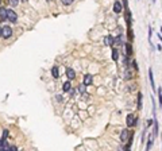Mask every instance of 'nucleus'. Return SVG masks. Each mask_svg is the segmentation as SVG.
Instances as JSON below:
<instances>
[{
	"mask_svg": "<svg viewBox=\"0 0 162 151\" xmlns=\"http://www.w3.org/2000/svg\"><path fill=\"white\" fill-rule=\"evenodd\" d=\"M62 2V4H65V6H69V4H72L74 0H61Z\"/></svg>",
	"mask_w": 162,
	"mask_h": 151,
	"instance_id": "nucleus-20",
	"label": "nucleus"
},
{
	"mask_svg": "<svg viewBox=\"0 0 162 151\" xmlns=\"http://www.w3.org/2000/svg\"><path fill=\"white\" fill-rule=\"evenodd\" d=\"M118 58H119V51H118L116 49H113V50H112V59L116 61Z\"/></svg>",
	"mask_w": 162,
	"mask_h": 151,
	"instance_id": "nucleus-15",
	"label": "nucleus"
},
{
	"mask_svg": "<svg viewBox=\"0 0 162 151\" xmlns=\"http://www.w3.org/2000/svg\"><path fill=\"white\" fill-rule=\"evenodd\" d=\"M132 68H134V69H138V64H136V61H132Z\"/></svg>",
	"mask_w": 162,
	"mask_h": 151,
	"instance_id": "nucleus-25",
	"label": "nucleus"
},
{
	"mask_svg": "<svg viewBox=\"0 0 162 151\" xmlns=\"http://www.w3.org/2000/svg\"><path fill=\"white\" fill-rule=\"evenodd\" d=\"M0 36H2V27H0Z\"/></svg>",
	"mask_w": 162,
	"mask_h": 151,
	"instance_id": "nucleus-28",
	"label": "nucleus"
},
{
	"mask_svg": "<svg viewBox=\"0 0 162 151\" xmlns=\"http://www.w3.org/2000/svg\"><path fill=\"white\" fill-rule=\"evenodd\" d=\"M7 136H8V131H7V130H4V131H3V140H6Z\"/></svg>",
	"mask_w": 162,
	"mask_h": 151,
	"instance_id": "nucleus-22",
	"label": "nucleus"
},
{
	"mask_svg": "<svg viewBox=\"0 0 162 151\" xmlns=\"http://www.w3.org/2000/svg\"><path fill=\"white\" fill-rule=\"evenodd\" d=\"M153 2H157V0H153Z\"/></svg>",
	"mask_w": 162,
	"mask_h": 151,
	"instance_id": "nucleus-32",
	"label": "nucleus"
},
{
	"mask_svg": "<svg viewBox=\"0 0 162 151\" xmlns=\"http://www.w3.org/2000/svg\"><path fill=\"white\" fill-rule=\"evenodd\" d=\"M78 92H80V93H84V92H85V88H84V85H83V86H81V85L78 86Z\"/></svg>",
	"mask_w": 162,
	"mask_h": 151,
	"instance_id": "nucleus-24",
	"label": "nucleus"
},
{
	"mask_svg": "<svg viewBox=\"0 0 162 151\" xmlns=\"http://www.w3.org/2000/svg\"><path fill=\"white\" fill-rule=\"evenodd\" d=\"M66 76H68V78H69V81H70V80H73L74 77H76V72H74V70L73 69H68V70H66Z\"/></svg>",
	"mask_w": 162,
	"mask_h": 151,
	"instance_id": "nucleus-6",
	"label": "nucleus"
},
{
	"mask_svg": "<svg viewBox=\"0 0 162 151\" xmlns=\"http://www.w3.org/2000/svg\"><path fill=\"white\" fill-rule=\"evenodd\" d=\"M47 2H51V0H47Z\"/></svg>",
	"mask_w": 162,
	"mask_h": 151,
	"instance_id": "nucleus-31",
	"label": "nucleus"
},
{
	"mask_svg": "<svg viewBox=\"0 0 162 151\" xmlns=\"http://www.w3.org/2000/svg\"><path fill=\"white\" fill-rule=\"evenodd\" d=\"M7 2L11 4L12 7H15V6H18V4H19V0H7Z\"/></svg>",
	"mask_w": 162,
	"mask_h": 151,
	"instance_id": "nucleus-18",
	"label": "nucleus"
},
{
	"mask_svg": "<svg viewBox=\"0 0 162 151\" xmlns=\"http://www.w3.org/2000/svg\"><path fill=\"white\" fill-rule=\"evenodd\" d=\"M51 74H53V77H54V78H58V77H60L58 66H53V69H51Z\"/></svg>",
	"mask_w": 162,
	"mask_h": 151,
	"instance_id": "nucleus-7",
	"label": "nucleus"
},
{
	"mask_svg": "<svg viewBox=\"0 0 162 151\" xmlns=\"http://www.w3.org/2000/svg\"><path fill=\"white\" fill-rule=\"evenodd\" d=\"M151 146H153V136H149V140H147V147H146V151H150Z\"/></svg>",
	"mask_w": 162,
	"mask_h": 151,
	"instance_id": "nucleus-14",
	"label": "nucleus"
},
{
	"mask_svg": "<svg viewBox=\"0 0 162 151\" xmlns=\"http://www.w3.org/2000/svg\"><path fill=\"white\" fill-rule=\"evenodd\" d=\"M90 84H92V76L87 74L84 77V85H90Z\"/></svg>",
	"mask_w": 162,
	"mask_h": 151,
	"instance_id": "nucleus-10",
	"label": "nucleus"
},
{
	"mask_svg": "<svg viewBox=\"0 0 162 151\" xmlns=\"http://www.w3.org/2000/svg\"><path fill=\"white\" fill-rule=\"evenodd\" d=\"M112 42H113V39H112L111 36H107V38H106V45H107V46H111Z\"/></svg>",
	"mask_w": 162,
	"mask_h": 151,
	"instance_id": "nucleus-17",
	"label": "nucleus"
},
{
	"mask_svg": "<svg viewBox=\"0 0 162 151\" xmlns=\"http://www.w3.org/2000/svg\"><path fill=\"white\" fill-rule=\"evenodd\" d=\"M127 138H128V130H123L122 134H120V140L122 142H126Z\"/></svg>",
	"mask_w": 162,
	"mask_h": 151,
	"instance_id": "nucleus-9",
	"label": "nucleus"
},
{
	"mask_svg": "<svg viewBox=\"0 0 162 151\" xmlns=\"http://www.w3.org/2000/svg\"><path fill=\"white\" fill-rule=\"evenodd\" d=\"M126 50H127V57H131V55H132V47H131V43H126Z\"/></svg>",
	"mask_w": 162,
	"mask_h": 151,
	"instance_id": "nucleus-12",
	"label": "nucleus"
},
{
	"mask_svg": "<svg viewBox=\"0 0 162 151\" xmlns=\"http://www.w3.org/2000/svg\"><path fill=\"white\" fill-rule=\"evenodd\" d=\"M22 2H27V0H22Z\"/></svg>",
	"mask_w": 162,
	"mask_h": 151,
	"instance_id": "nucleus-30",
	"label": "nucleus"
},
{
	"mask_svg": "<svg viewBox=\"0 0 162 151\" xmlns=\"http://www.w3.org/2000/svg\"><path fill=\"white\" fill-rule=\"evenodd\" d=\"M62 88H64V91H65V92H69L70 89H72V84H70V81H66V82H64Z\"/></svg>",
	"mask_w": 162,
	"mask_h": 151,
	"instance_id": "nucleus-11",
	"label": "nucleus"
},
{
	"mask_svg": "<svg viewBox=\"0 0 162 151\" xmlns=\"http://www.w3.org/2000/svg\"><path fill=\"white\" fill-rule=\"evenodd\" d=\"M128 38H130V41L134 39V35H132V30H131V27H128Z\"/></svg>",
	"mask_w": 162,
	"mask_h": 151,
	"instance_id": "nucleus-19",
	"label": "nucleus"
},
{
	"mask_svg": "<svg viewBox=\"0 0 162 151\" xmlns=\"http://www.w3.org/2000/svg\"><path fill=\"white\" fill-rule=\"evenodd\" d=\"M149 78H150L151 89H153V92H155L157 88H155V84H154V76H153V70H151V69H149Z\"/></svg>",
	"mask_w": 162,
	"mask_h": 151,
	"instance_id": "nucleus-3",
	"label": "nucleus"
},
{
	"mask_svg": "<svg viewBox=\"0 0 162 151\" xmlns=\"http://www.w3.org/2000/svg\"><path fill=\"white\" fill-rule=\"evenodd\" d=\"M158 101H159V105L162 107V89L158 88Z\"/></svg>",
	"mask_w": 162,
	"mask_h": 151,
	"instance_id": "nucleus-16",
	"label": "nucleus"
},
{
	"mask_svg": "<svg viewBox=\"0 0 162 151\" xmlns=\"http://www.w3.org/2000/svg\"><path fill=\"white\" fill-rule=\"evenodd\" d=\"M127 125L128 127H134L135 125V117H134V115H127Z\"/></svg>",
	"mask_w": 162,
	"mask_h": 151,
	"instance_id": "nucleus-4",
	"label": "nucleus"
},
{
	"mask_svg": "<svg viewBox=\"0 0 162 151\" xmlns=\"http://www.w3.org/2000/svg\"><path fill=\"white\" fill-rule=\"evenodd\" d=\"M7 19V9L0 8V20H6Z\"/></svg>",
	"mask_w": 162,
	"mask_h": 151,
	"instance_id": "nucleus-8",
	"label": "nucleus"
},
{
	"mask_svg": "<svg viewBox=\"0 0 162 151\" xmlns=\"http://www.w3.org/2000/svg\"><path fill=\"white\" fill-rule=\"evenodd\" d=\"M0 3H2V0H0Z\"/></svg>",
	"mask_w": 162,
	"mask_h": 151,
	"instance_id": "nucleus-33",
	"label": "nucleus"
},
{
	"mask_svg": "<svg viewBox=\"0 0 162 151\" xmlns=\"http://www.w3.org/2000/svg\"><path fill=\"white\" fill-rule=\"evenodd\" d=\"M57 100H58V101H62L64 98H62V96H60V94H58V96H57Z\"/></svg>",
	"mask_w": 162,
	"mask_h": 151,
	"instance_id": "nucleus-27",
	"label": "nucleus"
},
{
	"mask_svg": "<svg viewBox=\"0 0 162 151\" xmlns=\"http://www.w3.org/2000/svg\"><path fill=\"white\" fill-rule=\"evenodd\" d=\"M0 151H6V150H4V148H0Z\"/></svg>",
	"mask_w": 162,
	"mask_h": 151,
	"instance_id": "nucleus-29",
	"label": "nucleus"
},
{
	"mask_svg": "<svg viewBox=\"0 0 162 151\" xmlns=\"http://www.w3.org/2000/svg\"><path fill=\"white\" fill-rule=\"evenodd\" d=\"M11 35H12V28L8 27V26H4L2 28V36L3 38H9Z\"/></svg>",
	"mask_w": 162,
	"mask_h": 151,
	"instance_id": "nucleus-2",
	"label": "nucleus"
},
{
	"mask_svg": "<svg viewBox=\"0 0 162 151\" xmlns=\"http://www.w3.org/2000/svg\"><path fill=\"white\" fill-rule=\"evenodd\" d=\"M7 19L12 23H16V20H18L16 12L14 11V9H7Z\"/></svg>",
	"mask_w": 162,
	"mask_h": 151,
	"instance_id": "nucleus-1",
	"label": "nucleus"
},
{
	"mask_svg": "<svg viewBox=\"0 0 162 151\" xmlns=\"http://www.w3.org/2000/svg\"><path fill=\"white\" fill-rule=\"evenodd\" d=\"M4 142H6V140L0 139V148H3V146H4Z\"/></svg>",
	"mask_w": 162,
	"mask_h": 151,
	"instance_id": "nucleus-26",
	"label": "nucleus"
},
{
	"mask_svg": "<svg viewBox=\"0 0 162 151\" xmlns=\"http://www.w3.org/2000/svg\"><path fill=\"white\" fill-rule=\"evenodd\" d=\"M6 151H18V148L15 146H11V147H8V150H6Z\"/></svg>",
	"mask_w": 162,
	"mask_h": 151,
	"instance_id": "nucleus-23",
	"label": "nucleus"
},
{
	"mask_svg": "<svg viewBox=\"0 0 162 151\" xmlns=\"http://www.w3.org/2000/svg\"><path fill=\"white\" fill-rule=\"evenodd\" d=\"M131 142H132V139L130 138V142L127 143V146H126V150H124V151H130V147H131Z\"/></svg>",
	"mask_w": 162,
	"mask_h": 151,
	"instance_id": "nucleus-21",
	"label": "nucleus"
},
{
	"mask_svg": "<svg viewBox=\"0 0 162 151\" xmlns=\"http://www.w3.org/2000/svg\"><path fill=\"white\" fill-rule=\"evenodd\" d=\"M142 98H143L142 93H138V109H142Z\"/></svg>",
	"mask_w": 162,
	"mask_h": 151,
	"instance_id": "nucleus-13",
	"label": "nucleus"
},
{
	"mask_svg": "<svg viewBox=\"0 0 162 151\" xmlns=\"http://www.w3.org/2000/svg\"><path fill=\"white\" fill-rule=\"evenodd\" d=\"M113 12H116V14L122 12V4H120V2H115V3H113Z\"/></svg>",
	"mask_w": 162,
	"mask_h": 151,
	"instance_id": "nucleus-5",
	"label": "nucleus"
}]
</instances>
